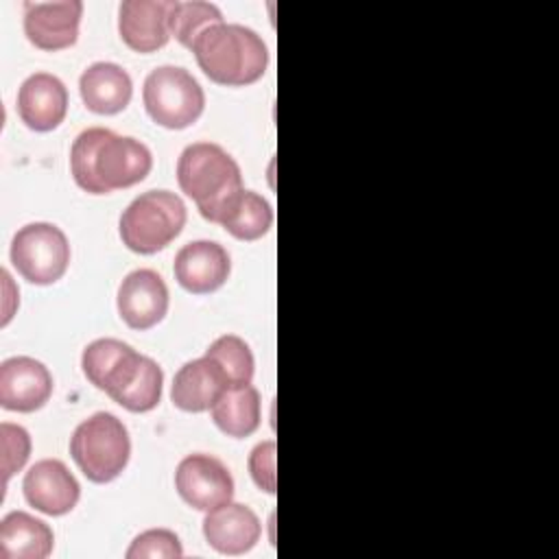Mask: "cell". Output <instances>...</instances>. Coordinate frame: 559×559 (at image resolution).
Instances as JSON below:
<instances>
[{
	"instance_id": "9c48e42d",
	"label": "cell",
	"mask_w": 559,
	"mask_h": 559,
	"mask_svg": "<svg viewBox=\"0 0 559 559\" xmlns=\"http://www.w3.org/2000/svg\"><path fill=\"white\" fill-rule=\"evenodd\" d=\"M116 306L120 319L131 330H148L168 312L166 282L151 269L131 271L118 286Z\"/></svg>"
},
{
	"instance_id": "d6986e66",
	"label": "cell",
	"mask_w": 559,
	"mask_h": 559,
	"mask_svg": "<svg viewBox=\"0 0 559 559\" xmlns=\"http://www.w3.org/2000/svg\"><path fill=\"white\" fill-rule=\"evenodd\" d=\"M52 528L26 513L11 511L0 522V559H46L52 552Z\"/></svg>"
},
{
	"instance_id": "5bb4252c",
	"label": "cell",
	"mask_w": 559,
	"mask_h": 559,
	"mask_svg": "<svg viewBox=\"0 0 559 559\" xmlns=\"http://www.w3.org/2000/svg\"><path fill=\"white\" fill-rule=\"evenodd\" d=\"M175 280L192 295L218 290L231 271L229 253L214 240H194L183 245L175 255Z\"/></svg>"
},
{
	"instance_id": "2e32d148",
	"label": "cell",
	"mask_w": 559,
	"mask_h": 559,
	"mask_svg": "<svg viewBox=\"0 0 559 559\" xmlns=\"http://www.w3.org/2000/svg\"><path fill=\"white\" fill-rule=\"evenodd\" d=\"M258 515L240 502H225L203 518L205 542L221 555H245L260 539Z\"/></svg>"
},
{
	"instance_id": "cb8c5ba5",
	"label": "cell",
	"mask_w": 559,
	"mask_h": 559,
	"mask_svg": "<svg viewBox=\"0 0 559 559\" xmlns=\"http://www.w3.org/2000/svg\"><path fill=\"white\" fill-rule=\"evenodd\" d=\"M162 384H164L162 367L153 358L144 356L138 376L114 402L131 413L153 411L162 400Z\"/></svg>"
},
{
	"instance_id": "603a6c76",
	"label": "cell",
	"mask_w": 559,
	"mask_h": 559,
	"mask_svg": "<svg viewBox=\"0 0 559 559\" xmlns=\"http://www.w3.org/2000/svg\"><path fill=\"white\" fill-rule=\"evenodd\" d=\"M223 13L216 4L203 2V0H188L177 2L170 13V37H175L181 46L192 48L194 39L210 26L221 24Z\"/></svg>"
},
{
	"instance_id": "e0dca14e",
	"label": "cell",
	"mask_w": 559,
	"mask_h": 559,
	"mask_svg": "<svg viewBox=\"0 0 559 559\" xmlns=\"http://www.w3.org/2000/svg\"><path fill=\"white\" fill-rule=\"evenodd\" d=\"M229 389L223 371L207 356L186 362L173 378L170 400L186 413H203Z\"/></svg>"
},
{
	"instance_id": "4316f807",
	"label": "cell",
	"mask_w": 559,
	"mask_h": 559,
	"mask_svg": "<svg viewBox=\"0 0 559 559\" xmlns=\"http://www.w3.org/2000/svg\"><path fill=\"white\" fill-rule=\"evenodd\" d=\"M275 454L277 445L273 439L258 443L249 454V474L260 491L275 493L277 474H275Z\"/></svg>"
},
{
	"instance_id": "ba28073f",
	"label": "cell",
	"mask_w": 559,
	"mask_h": 559,
	"mask_svg": "<svg viewBox=\"0 0 559 559\" xmlns=\"http://www.w3.org/2000/svg\"><path fill=\"white\" fill-rule=\"evenodd\" d=\"M177 493L197 511H212L234 498V478L229 469L210 454H188L175 472Z\"/></svg>"
},
{
	"instance_id": "44dd1931",
	"label": "cell",
	"mask_w": 559,
	"mask_h": 559,
	"mask_svg": "<svg viewBox=\"0 0 559 559\" xmlns=\"http://www.w3.org/2000/svg\"><path fill=\"white\" fill-rule=\"evenodd\" d=\"M216 223L238 240H258L273 225V207L262 194L240 190L221 212Z\"/></svg>"
},
{
	"instance_id": "4fadbf2b",
	"label": "cell",
	"mask_w": 559,
	"mask_h": 559,
	"mask_svg": "<svg viewBox=\"0 0 559 559\" xmlns=\"http://www.w3.org/2000/svg\"><path fill=\"white\" fill-rule=\"evenodd\" d=\"M175 0H124L118 9V33L135 52H155L170 39Z\"/></svg>"
},
{
	"instance_id": "ac0fdd59",
	"label": "cell",
	"mask_w": 559,
	"mask_h": 559,
	"mask_svg": "<svg viewBox=\"0 0 559 559\" xmlns=\"http://www.w3.org/2000/svg\"><path fill=\"white\" fill-rule=\"evenodd\" d=\"M79 92L85 107L100 116L120 114L133 94L131 76L124 68L111 61H96L83 70L79 79Z\"/></svg>"
},
{
	"instance_id": "52a82bcc",
	"label": "cell",
	"mask_w": 559,
	"mask_h": 559,
	"mask_svg": "<svg viewBox=\"0 0 559 559\" xmlns=\"http://www.w3.org/2000/svg\"><path fill=\"white\" fill-rule=\"evenodd\" d=\"M11 262L26 282L48 286L68 271L70 242L52 223H28L11 240Z\"/></svg>"
},
{
	"instance_id": "8fae6325",
	"label": "cell",
	"mask_w": 559,
	"mask_h": 559,
	"mask_svg": "<svg viewBox=\"0 0 559 559\" xmlns=\"http://www.w3.org/2000/svg\"><path fill=\"white\" fill-rule=\"evenodd\" d=\"M22 489L26 502L46 515H66L81 498L79 480L59 459H41L31 465Z\"/></svg>"
},
{
	"instance_id": "484cf974",
	"label": "cell",
	"mask_w": 559,
	"mask_h": 559,
	"mask_svg": "<svg viewBox=\"0 0 559 559\" xmlns=\"http://www.w3.org/2000/svg\"><path fill=\"white\" fill-rule=\"evenodd\" d=\"M0 441H2V487H7L9 478L15 472H20L31 456V437L22 426L2 421Z\"/></svg>"
},
{
	"instance_id": "6da1fadb",
	"label": "cell",
	"mask_w": 559,
	"mask_h": 559,
	"mask_svg": "<svg viewBox=\"0 0 559 559\" xmlns=\"http://www.w3.org/2000/svg\"><path fill=\"white\" fill-rule=\"evenodd\" d=\"M153 155L135 138L118 135L105 127H90L76 135L70 148L74 183L90 194H109L146 179Z\"/></svg>"
},
{
	"instance_id": "9a60e30c",
	"label": "cell",
	"mask_w": 559,
	"mask_h": 559,
	"mask_svg": "<svg viewBox=\"0 0 559 559\" xmlns=\"http://www.w3.org/2000/svg\"><path fill=\"white\" fill-rule=\"evenodd\" d=\"M17 114L22 122L39 133L57 129L68 114V90L48 72H35L17 90Z\"/></svg>"
},
{
	"instance_id": "ffe728a7",
	"label": "cell",
	"mask_w": 559,
	"mask_h": 559,
	"mask_svg": "<svg viewBox=\"0 0 559 559\" xmlns=\"http://www.w3.org/2000/svg\"><path fill=\"white\" fill-rule=\"evenodd\" d=\"M221 432L234 439L253 435L260 426V393L255 386H231L210 408Z\"/></svg>"
},
{
	"instance_id": "d4e9b609",
	"label": "cell",
	"mask_w": 559,
	"mask_h": 559,
	"mask_svg": "<svg viewBox=\"0 0 559 559\" xmlns=\"http://www.w3.org/2000/svg\"><path fill=\"white\" fill-rule=\"evenodd\" d=\"M181 555L183 546L168 528H148L140 533L127 550V559H179Z\"/></svg>"
},
{
	"instance_id": "7c38bea8",
	"label": "cell",
	"mask_w": 559,
	"mask_h": 559,
	"mask_svg": "<svg viewBox=\"0 0 559 559\" xmlns=\"http://www.w3.org/2000/svg\"><path fill=\"white\" fill-rule=\"evenodd\" d=\"M52 395L48 367L31 356H13L0 365V406L17 413L41 408Z\"/></svg>"
},
{
	"instance_id": "3957f363",
	"label": "cell",
	"mask_w": 559,
	"mask_h": 559,
	"mask_svg": "<svg viewBox=\"0 0 559 559\" xmlns=\"http://www.w3.org/2000/svg\"><path fill=\"white\" fill-rule=\"evenodd\" d=\"M177 183L210 223H216L227 203L245 190L240 166L214 142H194L181 151L177 159Z\"/></svg>"
},
{
	"instance_id": "7a4b0ae2",
	"label": "cell",
	"mask_w": 559,
	"mask_h": 559,
	"mask_svg": "<svg viewBox=\"0 0 559 559\" xmlns=\"http://www.w3.org/2000/svg\"><path fill=\"white\" fill-rule=\"evenodd\" d=\"M203 74L227 87L251 85L266 72L269 50L262 37L242 24H214L190 48Z\"/></svg>"
},
{
	"instance_id": "8992f818",
	"label": "cell",
	"mask_w": 559,
	"mask_h": 559,
	"mask_svg": "<svg viewBox=\"0 0 559 559\" xmlns=\"http://www.w3.org/2000/svg\"><path fill=\"white\" fill-rule=\"evenodd\" d=\"M142 100L151 120L166 129H186L194 124L205 107L203 87L179 66H159L151 70L144 79Z\"/></svg>"
},
{
	"instance_id": "7402d4cb",
	"label": "cell",
	"mask_w": 559,
	"mask_h": 559,
	"mask_svg": "<svg viewBox=\"0 0 559 559\" xmlns=\"http://www.w3.org/2000/svg\"><path fill=\"white\" fill-rule=\"evenodd\" d=\"M203 356H207L210 360H214L218 365L229 389L251 384V378L255 371V360H253L249 345L240 336H236V334L218 336L205 349Z\"/></svg>"
},
{
	"instance_id": "5b68a950",
	"label": "cell",
	"mask_w": 559,
	"mask_h": 559,
	"mask_svg": "<svg viewBox=\"0 0 559 559\" xmlns=\"http://www.w3.org/2000/svg\"><path fill=\"white\" fill-rule=\"evenodd\" d=\"M70 454L87 480L105 485L124 472L131 456V439L116 415L100 411L74 428Z\"/></svg>"
},
{
	"instance_id": "277c9868",
	"label": "cell",
	"mask_w": 559,
	"mask_h": 559,
	"mask_svg": "<svg viewBox=\"0 0 559 559\" xmlns=\"http://www.w3.org/2000/svg\"><path fill=\"white\" fill-rule=\"evenodd\" d=\"M186 218V203L175 192L148 190L127 205L118 231L127 249L151 255L168 247L181 234Z\"/></svg>"
},
{
	"instance_id": "30bf717a",
	"label": "cell",
	"mask_w": 559,
	"mask_h": 559,
	"mask_svg": "<svg viewBox=\"0 0 559 559\" xmlns=\"http://www.w3.org/2000/svg\"><path fill=\"white\" fill-rule=\"evenodd\" d=\"M81 15V0L24 2V33L35 48L63 50L76 44Z\"/></svg>"
}]
</instances>
